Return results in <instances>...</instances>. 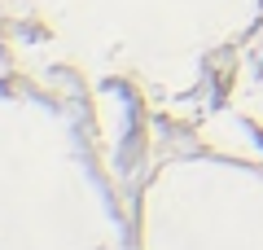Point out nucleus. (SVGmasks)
<instances>
[{
	"instance_id": "nucleus-1",
	"label": "nucleus",
	"mask_w": 263,
	"mask_h": 250,
	"mask_svg": "<svg viewBox=\"0 0 263 250\" xmlns=\"http://www.w3.org/2000/svg\"><path fill=\"white\" fill-rule=\"evenodd\" d=\"M254 136H259V145H263V128H254Z\"/></svg>"
}]
</instances>
